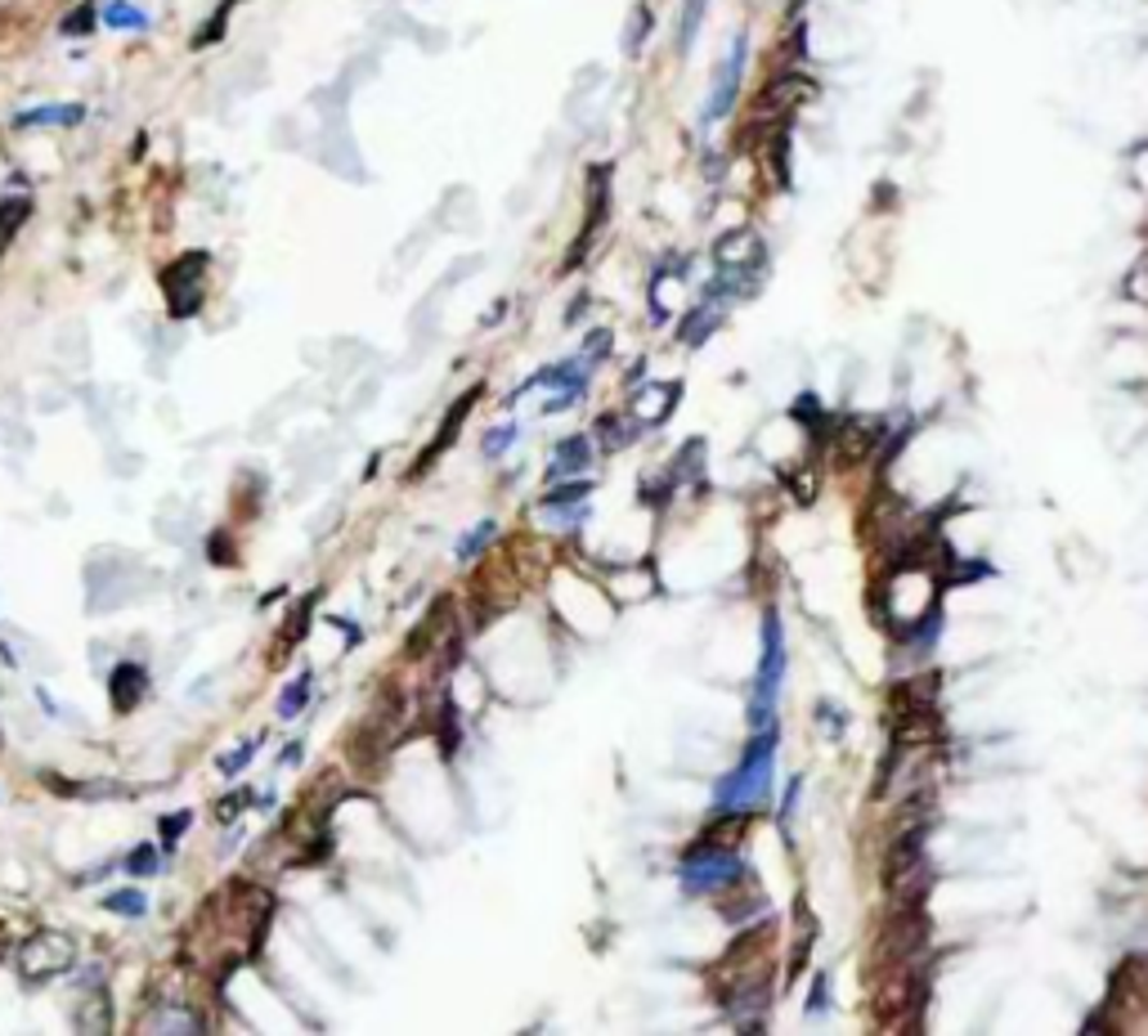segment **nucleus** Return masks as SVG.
Segmentation results:
<instances>
[{"label": "nucleus", "mask_w": 1148, "mask_h": 1036, "mask_svg": "<svg viewBox=\"0 0 1148 1036\" xmlns=\"http://www.w3.org/2000/svg\"><path fill=\"white\" fill-rule=\"evenodd\" d=\"M884 889L892 906H920L929 893V866H925V830H906L884 852Z\"/></svg>", "instance_id": "nucleus-2"}, {"label": "nucleus", "mask_w": 1148, "mask_h": 1036, "mask_svg": "<svg viewBox=\"0 0 1148 1036\" xmlns=\"http://www.w3.org/2000/svg\"><path fill=\"white\" fill-rule=\"evenodd\" d=\"M476 399H480V386H471V391H467L463 399H457V404H453V409H449V418H445V426H440V436H436V440H431V444H426V453H422V463H418L413 471H426V467H431V463H436V458H440V453H445V444H453V436H457V426H463V418L471 413V404H476Z\"/></svg>", "instance_id": "nucleus-14"}, {"label": "nucleus", "mask_w": 1148, "mask_h": 1036, "mask_svg": "<svg viewBox=\"0 0 1148 1036\" xmlns=\"http://www.w3.org/2000/svg\"><path fill=\"white\" fill-rule=\"evenodd\" d=\"M220 557V566H234V548H229V539H212V561Z\"/></svg>", "instance_id": "nucleus-32"}, {"label": "nucleus", "mask_w": 1148, "mask_h": 1036, "mask_svg": "<svg viewBox=\"0 0 1148 1036\" xmlns=\"http://www.w3.org/2000/svg\"><path fill=\"white\" fill-rule=\"evenodd\" d=\"M99 28H108V32H148L152 14L140 5V0H99Z\"/></svg>", "instance_id": "nucleus-13"}, {"label": "nucleus", "mask_w": 1148, "mask_h": 1036, "mask_svg": "<svg viewBox=\"0 0 1148 1036\" xmlns=\"http://www.w3.org/2000/svg\"><path fill=\"white\" fill-rule=\"evenodd\" d=\"M583 494H588V485H561V490H552L543 502H548V508H561V502H575V498H583Z\"/></svg>", "instance_id": "nucleus-31"}, {"label": "nucleus", "mask_w": 1148, "mask_h": 1036, "mask_svg": "<svg viewBox=\"0 0 1148 1036\" xmlns=\"http://www.w3.org/2000/svg\"><path fill=\"white\" fill-rule=\"evenodd\" d=\"M745 32H736L727 41V55L718 59V72H713V90L704 104V121H723L736 108V94H741V72H745Z\"/></svg>", "instance_id": "nucleus-8"}, {"label": "nucleus", "mask_w": 1148, "mask_h": 1036, "mask_svg": "<svg viewBox=\"0 0 1148 1036\" xmlns=\"http://www.w3.org/2000/svg\"><path fill=\"white\" fill-rule=\"evenodd\" d=\"M440 749L453 754L457 749V714H453V704L445 700V710H440Z\"/></svg>", "instance_id": "nucleus-28"}, {"label": "nucleus", "mask_w": 1148, "mask_h": 1036, "mask_svg": "<svg viewBox=\"0 0 1148 1036\" xmlns=\"http://www.w3.org/2000/svg\"><path fill=\"white\" fill-rule=\"evenodd\" d=\"M310 691H315V673L305 669V673H296L288 687H284V696H278V718H296L305 704H310Z\"/></svg>", "instance_id": "nucleus-19"}, {"label": "nucleus", "mask_w": 1148, "mask_h": 1036, "mask_svg": "<svg viewBox=\"0 0 1148 1036\" xmlns=\"http://www.w3.org/2000/svg\"><path fill=\"white\" fill-rule=\"evenodd\" d=\"M99 28V0H76L72 10H63V18H59V37H90Z\"/></svg>", "instance_id": "nucleus-17"}, {"label": "nucleus", "mask_w": 1148, "mask_h": 1036, "mask_svg": "<svg viewBox=\"0 0 1148 1036\" xmlns=\"http://www.w3.org/2000/svg\"><path fill=\"white\" fill-rule=\"evenodd\" d=\"M86 108L82 104H37V108H23L14 113V131H49V126H82Z\"/></svg>", "instance_id": "nucleus-12"}, {"label": "nucleus", "mask_w": 1148, "mask_h": 1036, "mask_svg": "<svg viewBox=\"0 0 1148 1036\" xmlns=\"http://www.w3.org/2000/svg\"><path fill=\"white\" fill-rule=\"evenodd\" d=\"M315 601H319V593H310V597H301V605H296V615H292V633L284 628V642L288 646H296L301 638H305V628H310V615H315Z\"/></svg>", "instance_id": "nucleus-26"}, {"label": "nucleus", "mask_w": 1148, "mask_h": 1036, "mask_svg": "<svg viewBox=\"0 0 1148 1036\" xmlns=\"http://www.w3.org/2000/svg\"><path fill=\"white\" fill-rule=\"evenodd\" d=\"M189 826H193V813H166V817L158 821V835H162L158 848H162V852H175V840H180Z\"/></svg>", "instance_id": "nucleus-25"}, {"label": "nucleus", "mask_w": 1148, "mask_h": 1036, "mask_svg": "<svg viewBox=\"0 0 1148 1036\" xmlns=\"http://www.w3.org/2000/svg\"><path fill=\"white\" fill-rule=\"evenodd\" d=\"M925 943H929L925 911H920V906H898V911H892V920H884L880 938H875V965L884 974H892L898 965H911V960L925 951Z\"/></svg>", "instance_id": "nucleus-3"}, {"label": "nucleus", "mask_w": 1148, "mask_h": 1036, "mask_svg": "<svg viewBox=\"0 0 1148 1036\" xmlns=\"http://www.w3.org/2000/svg\"><path fill=\"white\" fill-rule=\"evenodd\" d=\"M772 768H776V723L772 727L762 723L758 736L745 749V758H741V768L718 780V790H713V807H718V813H745V807H754L762 794L772 790Z\"/></svg>", "instance_id": "nucleus-1"}, {"label": "nucleus", "mask_w": 1148, "mask_h": 1036, "mask_svg": "<svg viewBox=\"0 0 1148 1036\" xmlns=\"http://www.w3.org/2000/svg\"><path fill=\"white\" fill-rule=\"evenodd\" d=\"M449 615H453V605H449V601H436V605H431V615L413 628V638H408V655H426L431 646H436V642L445 638V633H436V628H440Z\"/></svg>", "instance_id": "nucleus-16"}, {"label": "nucleus", "mask_w": 1148, "mask_h": 1036, "mask_svg": "<svg viewBox=\"0 0 1148 1036\" xmlns=\"http://www.w3.org/2000/svg\"><path fill=\"white\" fill-rule=\"evenodd\" d=\"M76 1027H82V1032H108L113 1027L108 992H90L82 1005H76Z\"/></svg>", "instance_id": "nucleus-18"}, {"label": "nucleus", "mask_w": 1148, "mask_h": 1036, "mask_svg": "<svg viewBox=\"0 0 1148 1036\" xmlns=\"http://www.w3.org/2000/svg\"><path fill=\"white\" fill-rule=\"evenodd\" d=\"M18 965H23V974H28V978H37V982H49V978H63V974L76 965V951H72V943L63 938V933H55V929H41L37 938H28V943H23V951H18Z\"/></svg>", "instance_id": "nucleus-7"}, {"label": "nucleus", "mask_w": 1148, "mask_h": 1036, "mask_svg": "<svg viewBox=\"0 0 1148 1036\" xmlns=\"http://www.w3.org/2000/svg\"><path fill=\"white\" fill-rule=\"evenodd\" d=\"M490 539H494V521H480V525L471 529V535H467L463 543H457V557H463V561H471L476 552H480L484 543H490Z\"/></svg>", "instance_id": "nucleus-27"}, {"label": "nucleus", "mask_w": 1148, "mask_h": 1036, "mask_svg": "<svg viewBox=\"0 0 1148 1036\" xmlns=\"http://www.w3.org/2000/svg\"><path fill=\"white\" fill-rule=\"evenodd\" d=\"M588 463V440L583 436H575V440H566L556 449V458H552V476H561V471H575V467H583Z\"/></svg>", "instance_id": "nucleus-22"}, {"label": "nucleus", "mask_w": 1148, "mask_h": 1036, "mask_svg": "<svg viewBox=\"0 0 1148 1036\" xmlns=\"http://www.w3.org/2000/svg\"><path fill=\"white\" fill-rule=\"evenodd\" d=\"M158 866H162V848H152V844H140L131 857H126V875H131V879L158 875Z\"/></svg>", "instance_id": "nucleus-21"}, {"label": "nucleus", "mask_w": 1148, "mask_h": 1036, "mask_svg": "<svg viewBox=\"0 0 1148 1036\" xmlns=\"http://www.w3.org/2000/svg\"><path fill=\"white\" fill-rule=\"evenodd\" d=\"M261 745H265V736H251V741H243L234 754H224V758H220V772H224V776H238V772L251 763V758L261 754Z\"/></svg>", "instance_id": "nucleus-24"}, {"label": "nucleus", "mask_w": 1148, "mask_h": 1036, "mask_svg": "<svg viewBox=\"0 0 1148 1036\" xmlns=\"http://www.w3.org/2000/svg\"><path fill=\"white\" fill-rule=\"evenodd\" d=\"M512 440H517V426H498V432L484 436V453H490V458H498V453L512 444Z\"/></svg>", "instance_id": "nucleus-29"}, {"label": "nucleus", "mask_w": 1148, "mask_h": 1036, "mask_svg": "<svg viewBox=\"0 0 1148 1036\" xmlns=\"http://www.w3.org/2000/svg\"><path fill=\"white\" fill-rule=\"evenodd\" d=\"M875 440H880V426L866 422V418H844L830 426V458L839 467H857L875 453Z\"/></svg>", "instance_id": "nucleus-9"}, {"label": "nucleus", "mask_w": 1148, "mask_h": 1036, "mask_svg": "<svg viewBox=\"0 0 1148 1036\" xmlns=\"http://www.w3.org/2000/svg\"><path fill=\"white\" fill-rule=\"evenodd\" d=\"M144 691H148V669L144 665H117L113 673H108V696H113V704H117V714H131L135 704L144 700Z\"/></svg>", "instance_id": "nucleus-11"}, {"label": "nucleus", "mask_w": 1148, "mask_h": 1036, "mask_svg": "<svg viewBox=\"0 0 1148 1036\" xmlns=\"http://www.w3.org/2000/svg\"><path fill=\"white\" fill-rule=\"evenodd\" d=\"M104 906H108V911H117V916H135V920H140V916H148V898H144L140 889L108 893V898H104Z\"/></svg>", "instance_id": "nucleus-23"}, {"label": "nucleus", "mask_w": 1148, "mask_h": 1036, "mask_svg": "<svg viewBox=\"0 0 1148 1036\" xmlns=\"http://www.w3.org/2000/svg\"><path fill=\"white\" fill-rule=\"evenodd\" d=\"M781 677H785V633L776 611H768L762 619V660H758V677H754V704H750V723L762 727L776 710L781 696Z\"/></svg>", "instance_id": "nucleus-5"}, {"label": "nucleus", "mask_w": 1148, "mask_h": 1036, "mask_svg": "<svg viewBox=\"0 0 1148 1036\" xmlns=\"http://www.w3.org/2000/svg\"><path fill=\"white\" fill-rule=\"evenodd\" d=\"M812 82L803 77V72H781L776 82H768V90H762V99H758V117H789L795 113L803 99H812Z\"/></svg>", "instance_id": "nucleus-10"}, {"label": "nucleus", "mask_w": 1148, "mask_h": 1036, "mask_svg": "<svg viewBox=\"0 0 1148 1036\" xmlns=\"http://www.w3.org/2000/svg\"><path fill=\"white\" fill-rule=\"evenodd\" d=\"M741 875H745V862L736 852H727L718 844H696L682 862V889L686 893H718V889H731Z\"/></svg>", "instance_id": "nucleus-6"}, {"label": "nucleus", "mask_w": 1148, "mask_h": 1036, "mask_svg": "<svg viewBox=\"0 0 1148 1036\" xmlns=\"http://www.w3.org/2000/svg\"><path fill=\"white\" fill-rule=\"evenodd\" d=\"M789 5H795V10H799V5H803V0H789Z\"/></svg>", "instance_id": "nucleus-33"}, {"label": "nucleus", "mask_w": 1148, "mask_h": 1036, "mask_svg": "<svg viewBox=\"0 0 1148 1036\" xmlns=\"http://www.w3.org/2000/svg\"><path fill=\"white\" fill-rule=\"evenodd\" d=\"M243 803H251V790H238V794H229V799H224V803L216 807V817H220V821H234Z\"/></svg>", "instance_id": "nucleus-30"}, {"label": "nucleus", "mask_w": 1148, "mask_h": 1036, "mask_svg": "<svg viewBox=\"0 0 1148 1036\" xmlns=\"http://www.w3.org/2000/svg\"><path fill=\"white\" fill-rule=\"evenodd\" d=\"M37 211V202L28 193H10V198H0V247H10L18 238V230L32 220Z\"/></svg>", "instance_id": "nucleus-15"}, {"label": "nucleus", "mask_w": 1148, "mask_h": 1036, "mask_svg": "<svg viewBox=\"0 0 1148 1036\" xmlns=\"http://www.w3.org/2000/svg\"><path fill=\"white\" fill-rule=\"evenodd\" d=\"M207 269H212L207 251H185L180 261H171L162 269V292H166L171 319H193L202 310V301H207Z\"/></svg>", "instance_id": "nucleus-4"}, {"label": "nucleus", "mask_w": 1148, "mask_h": 1036, "mask_svg": "<svg viewBox=\"0 0 1148 1036\" xmlns=\"http://www.w3.org/2000/svg\"><path fill=\"white\" fill-rule=\"evenodd\" d=\"M704 5H709V0H686V5H682V23H678V49H682V55L692 49V41H696V32H700Z\"/></svg>", "instance_id": "nucleus-20"}]
</instances>
